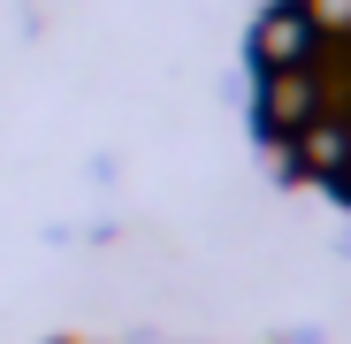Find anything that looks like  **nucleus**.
I'll return each mask as SVG.
<instances>
[{"label":"nucleus","mask_w":351,"mask_h":344,"mask_svg":"<svg viewBox=\"0 0 351 344\" xmlns=\"http://www.w3.org/2000/svg\"><path fill=\"white\" fill-rule=\"evenodd\" d=\"M260 107H267V123H275L282 138L306 130L313 115H321V84H313V69H306V62H298V69H267V100H260Z\"/></svg>","instance_id":"1"},{"label":"nucleus","mask_w":351,"mask_h":344,"mask_svg":"<svg viewBox=\"0 0 351 344\" xmlns=\"http://www.w3.org/2000/svg\"><path fill=\"white\" fill-rule=\"evenodd\" d=\"M290 153L313 176H343L351 168V115H313L306 130H290Z\"/></svg>","instance_id":"2"},{"label":"nucleus","mask_w":351,"mask_h":344,"mask_svg":"<svg viewBox=\"0 0 351 344\" xmlns=\"http://www.w3.org/2000/svg\"><path fill=\"white\" fill-rule=\"evenodd\" d=\"M252 46H260V62H267V69H298L306 54L321 46V31H313L306 8H275V16H260V38H252Z\"/></svg>","instance_id":"3"},{"label":"nucleus","mask_w":351,"mask_h":344,"mask_svg":"<svg viewBox=\"0 0 351 344\" xmlns=\"http://www.w3.org/2000/svg\"><path fill=\"white\" fill-rule=\"evenodd\" d=\"M321 38H351V0H298Z\"/></svg>","instance_id":"4"}]
</instances>
